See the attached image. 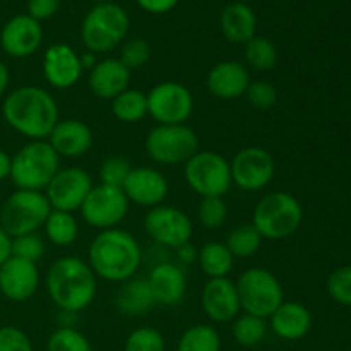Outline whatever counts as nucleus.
Instances as JSON below:
<instances>
[{
  "label": "nucleus",
  "instance_id": "f03ea898",
  "mask_svg": "<svg viewBox=\"0 0 351 351\" xmlns=\"http://www.w3.org/2000/svg\"><path fill=\"white\" fill-rule=\"evenodd\" d=\"M143 263V250L132 233L122 228L103 230L88 249V264L96 278L110 283L132 280Z\"/></svg>",
  "mask_w": 351,
  "mask_h": 351
},
{
  "label": "nucleus",
  "instance_id": "7c9ffc66",
  "mask_svg": "<svg viewBox=\"0 0 351 351\" xmlns=\"http://www.w3.org/2000/svg\"><path fill=\"white\" fill-rule=\"evenodd\" d=\"M243 57L247 65L254 71L266 72L278 64V48L269 38L256 34L243 45Z\"/></svg>",
  "mask_w": 351,
  "mask_h": 351
},
{
  "label": "nucleus",
  "instance_id": "5701e85b",
  "mask_svg": "<svg viewBox=\"0 0 351 351\" xmlns=\"http://www.w3.org/2000/svg\"><path fill=\"white\" fill-rule=\"evenodd\" d=\"M151 291L156 305L175 307L184 302L187 293V276L173 263H160L151 269L147 276Z\"/></svg>",
  "mask_w": 351,
  "mask_h": 351
},
{
  "label": "nucleus",
  "instance_id": "20e7f679",
  "mask_svg": "<svg viewBox=\"0 0 351 351\" xmlns=\"http://www.w3.org/2000/svg\"><path fill=\"white\" fill-rule=\"evenodd\" d=\"M304 221L300 201L290 192L274 191L264 195L252 213V225L263 239L285 240L298 232Z\"/></svg>",
  "mask_w": 351,
  "mask_h": 351
},
{
  "label": "nucleus",
  "instance_id": "f3484780",
  "mask_svg": "<svg viewBox=\"0 0 351 351\" xmlns=\"http://www.w3.org/2000/svg\"><path fill=\"white\" fill-rule=\"evenodd\" d=\"M81 55L65 43H55L45 50L43 77L53 89H71L82 77Z\"/></svg>",
  "mask_w": 351,
  "mask_h": 351
},
{
  "label": "nucleus",
  "instance_id": "58836bf2",
  "mask_svg": "<svg viewBox=\"0 0 351 351\" xmlns=\"http://www.w3.org/2000/svg\"><path fill=\"white\" fill-rule=\"evenodd\" d=\"M252 108L259 112H267L274 108L278 103V91L271 82L267 81H250L245 95H243Z\"/></svg>",
  "mask_w": 351,
  "mask_h": 351
},
{
  "label": "nucleus",
  "instance_id": "8fccbe9b",
  "mask_svg": "<svg viewBox=\"0 0 351 351\" xmlns=\"http://www.w3.org/2000/svg\"><path fill=\"white\" fill-rule=\"evenodd\" d=\"M10 81V72L9 67L5 65V62L0 60V98L3 96V93L7 91V86H9Z\"/></svg>",
  "mask_w": 351,
  "mask_h": 351
},
{
  "label": "nucleus",
  "instance_id": "f8f14e48",
  "mask_svg": "<svg viewBox=\"0 0 351 351\" xmlns=\"http://www.w3.org/2000/svg\"><path fill=\"white\" fill-rule=\"evenodd\" d=\"M129 199L120 187L99 184L91 189L81 206V216L91 228L110 230L117 228L129 213Z\"/></svg>",
  "mask_w": 351,
  "mask_h": 351
},
{
  "label": "nucleus",
  "instance_id": "6e6552de",
  "mask_svg": "<svg viewBox=\"0 0 351 351\" xmlns=\"http://www.w3.org/2000/svg\"><path fill=\"white\" fill-rule=\"evenodd\" d=\"M144 149L151 161L163 167L185 165L199 151V137L187 123H158L147 132Z\"/></svg>",
  "mask_w": 351,
  "mask_h": 351
},
{
  "label": "nucleus",
  "instance_id": "a19ab883",
  "mask_svg": "<svg viewBox=\"0 0 351 351\" xmlns=\"http://www.w3.org/2000/svg\"><path fill=\"white\" fill-rule=\"evenodd\" d=\"M12 256L38 264L45 256V240L38 233H27L12 239Z\"/></svg>",
  "mask_w": 351,
  "mask_h": 351
},
{
  "label": "nucleus",
  "instance_id": "4468645a",
  "mask_svg": "<svg viewBox=\"0 0 351 351\" xmlns=\"http://www.w3.org/2000/svg\"><path fill=\"white\" fill-rule=\"evenodd\" d=\"M144 230L154 243L175 249L191 242L194 225L182 209L173 206H156L144 216Z\"/></svg>",
  "mask_w": 351,
  "mask_h": 351
},
{
  "label": "nucleus",
  "instance_id": "412c9836",
  "mask_svg": "<svg viewBox=\"0 0 351 351\" xmlns=\"http://www.w3.org/2000/svg\"><path fill=\"white\" fill-rule=\"evenodd\" d=\"M250 74L245 65L239 60H223L213 65L206 77L208 91L215 98L232 101L245 95L250 84Z\"/></svg>",
  "mask_w": 351,
  "mask_h": 351
},
{
  "label": "nucleus",
  "instance_id": "a878e982",
  "mask_svg": "<svg viewBox=\"0 0 351 351\" xmlns=\"http://www.w3.org/2000/svg\"><path fill=\"white\" fill-rule=\"evenodd\" d=\"M219 26L230 43L245 45L257 34V14L249 3L232 2L223 9Z\"/></svg>",
  "mask_w": 351,
  "mask_h": 351
},
{
  "label": "nucleus",
  "instance_id": "72a5a7b5",
  "mask_svg": "<svg viewBox=\"0 0 351 351\" xmlns=\"http://www.w3.org/2000/svg\"><path fill=\"white\" fill-rule=\"evenodd\" d=\"M263 240L264 239L254 228L252 223H249V225L235 226L226 237L225 245L228 247L235 259H247V257H252L254 254H257Z\"/></svg>",
  "mask_w": 351,
  "mask_h": 351
},
{
  "label": "nucleus",
  "instance_id": "b1692460",
  "mask_svg": "<svg viewBox=\"0 0 351 351\" xmlns=\"http://www.w3.org/2000/svg\"><path fill=\"white\" fill-rule=\"evenodd\" d=\"M130 82V71L119 58H103L89 71L88 86L99 99H110L125 91Z\"/></svg>",
  "mask_w": 351,
  "mask_h": 351
},
{
  "label": "nucleus",
  "instance_id": "dca6fc26",
  "mask_svg": "<svg viewBox=\"0 0 351 351\" xmlns=\"http://www.w3.org/2000/svg\"><path fill=\"white\" fill-rule=\"evenodd\" d=\"M43 43V27L27 14H17L3 24L0 47L9 57L27 58L36 53Z\"/></svg>",
  "mask_w": 351,
  "mask_h": 351
},
{
  "label": "nucleus",
  "instance_id": "c9c22d12",
  "mask_svg": "<svg viewBox=\"0 0 351 351\" xmlns=\"http://www.w3.org/2000/svg\"><path fill=\"white\" fill-rule=\"evenodd\" d=\"M167 350V341L165 336L158 329L143 326L137 328L127 336L123 351H165Z\"/></svg>",
  "mask_w": 351,
  "mask_h": 351
},
{
  "label": "nucleus",
  "instance_id": "4c0bfd02",
  "mask_svg": "<svg viewBox=\"0 0 351 351\" xmlns=\"http://www.w3.org/2000/svg\"><path fill=\"white\" fill-rule=\"evenodd\" d=\"M228 206L223 197H202L197 208V218L208 230H216L225 225Z\"/></svg>",
  "mask_w": 351,
  "mask_h": 351
},
{
  "label": "nucleus",
  "instance_id": "37998d69",
  "mask_svg": "<svg viewBox=\"0 0 351 351\" xmlns=\"http://www.w3.org/2000/svg\"><path fill=\"white\" fill-rule=\"evenodd\" d=\"M0 351H33L31 339L16 326L0 328Z\"/></svg>",
  "mask_w": 351,
  "mask_h": 351
},
{
  "label": "nucleus",
  "instance_id": "9b49d317",
  "mask_svg": "<svg viewBox=\"0 0 351 351\" xmlns=\"http://www.w3.org/2000/svg\"><path fill=\"white\" fill-rule=\"evenodd\" d=\"M146 98L147 115L163 125L185 123L194 112V96L182 82H160L146 93Z\"/></svg>",
  "mask_w": 351,
  "mask_h": 351
},
{
  "label": "nucleus",
  "instance_id": "e433bc0d",
  "mask_svg": "<svg viewBox=\"0 0 351 351\" xmlns=\"http://www.w3.org/2000/svg\"><path fill=\"white\" fill-rule=\"evenodd\" d=\"M151 58V45L143 38H130L123 41L120 47L119 60L129 69L130 72L144 67Z\"/></svg>",
  "mask_w": 351,
  "mask_h": 351
},
{
  "label": "nucleus",
  "instance_id": "603ef678",
  "mask_svg": "<svg viewBox=\"0 0 351 351\" xmlns=\"http://www.w3.org/2000/svg\"><path fill=\"white\" fill-rule=\"evenodd\" d=\"M96 3H105V2H112V0H95Z\"/></svg>",
  "mask_w": 351,
  "mask_h": 351
},
{
  "label": "nucleus",
  "instance_id": "39448f33",
  "mask_svg": "<svg viewBox=\"0 0 351 351\" xmlns=\"http://www.w3.org/2000/svg\"><path fill=\"white\" fill-rule=\"evenodd\" d=\"M130 19L123 7L115 2L96 3L81 23V40L91 53H106L123 43Z\"/></svg>",
  "mask_w": 351,
  "mask_h": 351
},
{
  "label": "nucleus",
  "instance_id": "f704fd0d",
  "mask_svg": "<svg viewBox=\"0 0 351 351\" xmlns=\"http://www.w3.org/2000/svg\"><path fill=\"white\" fill-rule=\"evenodd\" d=\"M47 351H93V346L75 328H58L48 338Z\"/></svg>",
  "mask_w": 351,
  "mask_h": 351
},
{
  "label": "nucleus",
  "instance_id": "473e14b6",
  "mask_svg": "<svg viewBox=\"0 0 351 351\" xmlns=\"http://www.w3.org/2000/svg\"><path fill=\"white\" fill-rule=\"evenodd\" d=\"M232 324V336L240 346L252 348L263 343V339L267 335L266 319L256 317L250 314H239L233 319Z\"/></svg>",
  "mask_w": 351,
  "mask_h": 351
},
{
  "label": "nucleus",
  "instance_id": "9d476101",
  "mask_svg": "<svg viewBox=\"0 0 351 351\" xmlns=\"http://www.w3.org/2000/svg\"><path fill=\"white\" fill-rule=\"evenodd\" d=\"M189 187L202 197H225L233 185L230 161L216 151L199 149L184 165Z\"/></svg>",
  "mask_w": 351,
  "mask_h": 351
},
{
  "label": "nucleus",
  "instance_id": "a18cd8bd",
  "mask_svg": "<svg viewBox=\"0 0 351 351\" xmlns=\"http://www.w3.org/2000/svg\"><path fill=\"white\" fill-rule=\"evenodd\" d=\"M136 2L147 14L160 16V14H167L170 10H173L180 0H136Z\"/></svg>",
  "mask_w": 351,
  "mask_h": 351
},
{
  "label": "nucleus",
  "instance_id": "de8ad7c7",
  "mask_svg": "<svg viewBox=\"0 0 351 351\" xmlns=\"http://www.w3.org/2000/svg\"><path fill=\"white\" fill-rule=\"evenodd\" d=\"M12 256V239L0 226V266Z\"/></svg>",
  "mask_w": 351,
  "mask_h": 351
},
{
  "label": "nucleus",
  "instance_id": "7ed1b4c3",
  "mask_svg": "<svg viewBox=\"0 0 351 351\" xmlns=\"http://www.w3.org/2000/svg\"><path fill=\"white\" fill-rule=\"evenodd\" d=\"M98 278L89 267L88 261L67 256L55 261L45 276V288L58 311H86L95 302L98 291Z\"/></svg>",
  "mask_w": 351,
  "mask_h": 351
},
{
  "label": "nucleus",
  "instance_id": "a211bd4d",
  "mask_svg": "<svg viewBox=\"0 0 351 351\" xmlns=\"http://www.w3.org/2000/svg\"><path fill=\"white\" fill-rule=\"evenodd\" d=\"M122 191L129 202L151 209L163 204L165 199L168 197L170 185L167 177L156 168L137 167L130 170L129 177L123 182Z\"/></svg>",
  "mask_w": 351,
  "mask_h": 351
},
{
  "label": "nucleus",
  "instance_id": "c756f323",
  "mask_svg": "<svg viewBox=\"0 0 351 351\" xmlns=\"http://www.w3.org/2000/svg\"><path fill=\"white\" fill-rule=\"evenodd\" d=\"M112 113L119 122L137 123L147 115L146 93L127 88L112 99Z\"/></svg>",
  "mask_w": 351,
  "mask_h": 351
},
{
  "label": "nucleus",
  "instance_id": "c03bdc74",
  "mask_svg": "<svg viewBox=\"0 0 351 351\" xmlns=\"http://www.w3.org/2000/svg\"><path fill=\"white\" fill-rule=\"evenodd\" d=\"M27 16L38 23L51 19L60 9V0H27Z\"/></svg>",
  "mask_w": 351,
  "mask_h": 351
},
{
  "label": "nucleus",
  "instance_id": "c85d7f7f",
  "mask_svg": "<svg viewBox=\"0 0 351 351\" xmlns=\"http://www.w3.org/2000/svg\"><path fill=\"white\" fill-rule=\"evenodd\" d=\"M43 228L48 242L57 247L72 245L79 237V223L74 213L51 209Z\"/></svg>",
  "mask_w": 351,
  "mask_h": 351
},
{
  "label": "nucleus",
  "instance_id": "aec40b11",
  "mask_svg": "<svg viewBox=\"0 0 351 351\" xmlns=\"http://www.w3.org/2000/svg\"><path fill=\"white\" fill-rule=\"evenodd\" d=\"M201 305L204 314L213 322H232L240 314V298L237 285L230 278H211L201 293Z\"/></svg>",
  "mask_w": 351,
  "mask_h": 351
},
{
  "label": "nucleus",
  "instance_id": "6ab92c4d",
  "mask_svg": "<svg viewBox=\"0 0 351 351\" xmlns=\"http://www.w3.org/2000/svg\"><path fill=\"white\" fill-rule=\"evenodd\" d=\"M40 287L38 264L10 256L0 266V293L10 302H27Z\"/></svg>",
  "mask_w": 351,
  "mask_h": 351
},
{
  "label": "nucleus",
  "instance_id": "393cba45",
  "mask_svg": "<svg viewBox=\"0 0 351 351\" xmlns=\"http://www.w3.org/2000/svg\"><path fill=\"white\" fill-rule=\"evenodd\" d=\"M271 331L285 341H298L312 329V314L298 302H283L269 317Z\"/></svg>",
  "mask_w": 351,
  "mask_h": 351
},
{
  "label": "nucleus",
  "instance_id": "3c124183",
  "mask_svg": "<svg viewBox=\"0 0 351 351\" xmlns=\"http://www.w3.org/2000/svg\"><path fill=\"white\" fill-rule=\"evenodd\" d=\"M81 65H82V69H89V71H91V69L96 65L95 53H91V51H86V53H82L81 55Z\"/></svg>",
  "mask_w": 351,
  "mask_h": 351
},
{
  "label": "nucleus",
  "instance_id": "0eeeda50",
  "mask_svg": "<svg viewBox=\"0 0 351 351\" xmlns=\"http://www.w3.org/2000/svg\"><path fill=\"white\" fill-rule=\"evenodd\" d=\"M50 213L51 206L45 192L17 189L0 208V226L10 239L36 233L43 228Z\"/></svg>",
  "mask_w": 351,
  "mask_h": 351
},
{
  "label": "nucleus",
  "instance_id": "bb28decb",
  "mask_svg": "<svg viewBox=\"0 0 351 351\" xmlns=\"http://www.w3.org/2000/svg\"><path fill=\"white\" fill-rule=\"evenodd\" d=\"M156 302H154L153 291H151L147 280H132L122 283L115 295V307L117 311L127 317H139V315L147 314L153 311Z\"/></svg>",
  "mask_w": 351,
  "mask_h": 351
},
{
  "label": "nucleus",
  "instance_id": "49530a36",
  "mask_svg": "<svg viewBox=\"0 0 351 351\" xmlns=\"http://www.w3.org/2000/svg\"><path fill=\"white\" fill-rule=\"evenodd\" d=\"M175 252H177V257H178V261H180V263H184V264L197 263L199 249H195V247L192 245L191 242L185 243V245H182V247H178Z\"/></svg>",
  "mask_w": 351,
  "mask_h": 351
},
{
  "label": "nucleus",
  "instance_id": "ea45409f",
  "mask_svg": "<svg viewBox=\"0 0 351 351\" xmlns=\"http://www.w3.org/2000/svg\"><path fill=\"white\" fill-rule=\"evenodd\" d=\"M132 165L123 156H110L99 167V180L105 185L122 189L123 182L129 177Z\"/></svg>",
  "mask_w": 351,
  "mask_h": 351
},
{
  "label": "nucleus",
  "instance_id": "423d86ee",
  "mask_svg": "<svg viewBox=\"0 0 351 351\" xmlns=\"http://www.w3.org/2000/svg\"><path fill=\"white\" fill-rule=\"evenodd\" d=\"M60 170V156L48 141H29L12 156L10 180L23 191L45 192Z\"/></svg>",
  "mask_w": 351,
  "mask_h": 351
},
{
  "label": "nucleus",
  "instance_id": "4be33fe9",
  "mask_svg": "<svg viewBox=\"0 0 351 351\" xmlns=\"http://www.w3.org/2000/svg\"><path fill=\"white\" fill-rule=\"evenodd\" d=\"M48 143L60 158H81L89 153L95 144L91 127L79 119L58 120Z\"/></svg>",
  "mask_w": 351,
  "mask_h": 351
},
{
  "label": "nucleus",
  "instance_id": "ddd939ff",
  "mask_svg": "<svg viewBox=\"0 0 351 351\" xmlns=\"http://www.w3.org/2000/svg\"><path fill=\"white\" fill-rule=\"evenodd\" d=\"M232 182L243 192H257L273 182L276 163L266 147L247 146L230 163Z\"/></svg>",
  "mask_w": 351,
  "mask_h": 351
},
{
  "label": "nucleus",
  "instance_id": "09e8293b",
  "mask_svg": "<svg viewBox=\"0 0 351 351\" xmlns=\"http://www.w3.org/2000/svg\"><path fill=\"white\" fill-rule=\"evenodd\" d=\"M10 168H12V156L0 149V182L10 178Z\"/></svg>",
  "mask_w": 351,
  "mask_h": 351
},
{
  "label": "nucleus",
  "instance_id": "1a4fd4ad",
  "mask_svg": "<svg viewBox=\"0 0 351 351\" xmlns=\"http://www.w3.org/2000/svg\"><path fill=\"white\" fill-rule=\"evenodd\" d=\"M240 307L245 314L269 319L285 302V291L276 274L266 267H249L237 281Z\"/></svg>",
  "mask_w": 351,
  "mask_h": 351
},
{
  "label": "nucleus",
  "instance_id": "79ce46f5",
  "mask_svg": "<svg viewBox=\"0 0 351 351\" xmlns=\"http://www.w3.org/2000/svg\"><path fill=\"white\" fill-rule=\"evenodd\" d=\"M328 291L332 300L351 307V266L338 267L328 278Z\"/></svg>",
  "mask_w": 351,
  "mask_h": 351
},
{
  "label": "nucleus",
  "instance_id": "2f4dec72",
  "mask_svg": "<svg viewBox=\"0 0 351 351\" xmlns=\"http://www.w3.org/2000/svg\"><path fill=\"white\" fill-rule=\"evenodd\" d=\"M219 332L209 324H195L185 329L178 339L177 351H219Z\"/></svg>",
  "mask_w": 351,
  "mask_h": 351
},
{
  "label": "nucleus",
  "instance_id": "2eb2a0df",
  "mask_svg": "<svg viewBox=\"0 0 351 351\" xmlns=\"http://www.w3.org/2000/svg\"><path fill=\"white\" fill-rule=\"evenodd\" d=\"M93 187L95 185L91 175L84 168L69 167L57 171V175L45 189V195L51 209L74 213L81 209L82 202L86 201Z\"/></svg>",
  "mask_w": 351,
  "mask_h": 351
},
{
  "label": "nucleus",
  "instance_id": "cd10ccee",
  "mask_svg": "<svg viewBox=\"0 0 351 351\" xmlns=\"http://www.w3.org/2000/svg\"><path fill=\"white\" fill-rule=\"evenodd\" d=\"M197 264L209 280L228 278L235 266V257L232 256L225 242H208L199 249Z\"/></svg>",
  "mask_w": 351,
  "mask_h": 351
},
{
  "label": "nucleus",
  "instance_id": "f257e3e1",
  "mask_svg": "<svg viewBox=\"0 0 351 351\" xmlns=\"http://www.w3.org/2000/svg\"><path fill=\"white\" fill-rule=\"evenodd\" d=\"M2 115L7 125L29 141H47L57 125L58 105L40 86H21L5 96Z\"/></svg>",
  "mask_w": 351,
  "mask_h": 351
}]
</instances>
